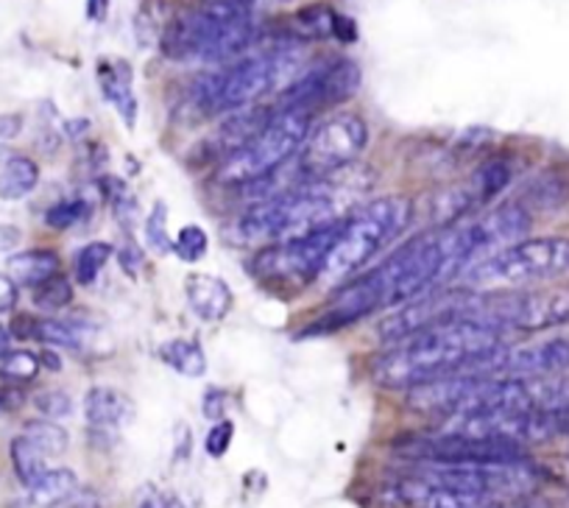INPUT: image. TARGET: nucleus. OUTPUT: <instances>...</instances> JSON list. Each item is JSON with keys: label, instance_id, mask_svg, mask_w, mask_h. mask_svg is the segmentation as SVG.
<instances>
[{"label": "nucleus", "instance_id": "nucleus-1", "mask_svg": "<svg viewBox=\"0 0 569 508\" xmlns=\"http://www.w3.org/2000/svg\"><path fill=\"white\" fill-rule=\"evenodd\" d=\"M445 255V229L410 238L408 243L393 251L391 258L382 260L375 271L343 286L336 302L305 332H310V336L336 332L349 325H358L360 319H369L371 313L382 308L413 302L416 297L439 286Z\"/></svg>", "mask_w": 569, "mask_h": 508}, {"label": "nucleus", "instance_id": "nucleus-2", "mask_svg": "<svg viewBox=\"0 0 569 508\" xmlns=\"http://www.w3.org/2000/svg\"><path fill=\"white\" fill-rule=\"evenodd\" d=\"M506 332L475 319L427 327L375 360L377 384L382 389L413 391L445 377L472 375V366L491 349L502 347Z\"/></svg>", "mask_w": 569, "mask_h": 508}, {"label": "nucleus", "instance_id": "nucleus-3", "mask_svg": "<svg viewBox=\"0 0 569 508\" xmlns=\"http://www.w3.org/2000/svg\"><path fill=\"white\" fill-rule=\"evenodd\" d=\"M254 0H210L204 7L182 12L162 31V53L177 62L204 59L227 62L246 57L254 46Z\"/></svg>", "mask_w": 569, "mask_h": 508}, {"label": "nucleus", "instance_id": "nucleus-4", "mask_svg": "<svg viewBox=\"0 0 569 508\" xmlns=\"http://www.w3.org/2000/svg\"><path fill=\"white\" fill-rule=\"evenodd\" d=\"M338 173L313 182L291 185L271 199H262L238 218L234 232L240 240H291L305 232L338 221L343 201L338 199Z\"/></svg>", "mask_w": 569, "mask_h": 508}, {"label": "nucleus", "instance_id": "nucleus-5", "mask_svg": "<svg viewBox=\"0 0 569 508\" xmlns=\"http://www.w3.org/2000/svg\"><path fill=\"white\" fill-rule=\"evenodd\" d=\"M299 70V51L288 46L271 48L262 53H246L234 59L229 68L204 76L196 84L193 101L204 114L238 112L254 107L262 96L277 90L279 84H291V76Z\"/></svg>", "mask_w": 569, "mask_h": 508}, {"label": "nucleus", "instance_id": "nucleus-6", "mask_svg": "<svg viewBox=\"0 0 569 508\" xmlns=\"http://www.w3.org/2000/svg\"><path fill=\"white\" fill-rule=\"evenodd\" d=\"M413 221V205L405 196H382L347 216L336 249L327 258V282H343L393 243Z\"/></svg>", "mask_w": 569, "mask_h": 508}, {"label": "nucleus", "instance_id": "nucleus-7", "mask_svg": "<svg viewBox=\"0 0 569 508\" xmlns=\"http://www.w3.org/2000/svg\"><path fill=\"white\" fill-rule=\"evenodd\" d=\"M569 275V238L541 235L506 246L463 275V286L480 291H519Z\"/></svg>", "mask_w": 569, "mask_h": 508}, {"label": "nucleus", "instance_id": "nucleus-8", "mask_svg": "<svg viewBox=\"0 0 569 508\" xmlns=\"http://www.w3.org/2000/svg\"><path fill=\"white\" fill-rule=\"evenodd\" d=\"M310 126H313V114L310 112L273 109L271 120L262 126L260 135L240 151H234L229 160L221 162L216 177L218 185H223V188H251V185L282 171L308 140Z\"/></svg>", "mask_w": 569, "mask_h": 508}, {"label": "nucleus", "instance_id": "nucleus-9", "mask_svg": "<svg viewBox=\"0 0 569 508\" xmlns=\"http://www.w3.org/2000/svg\"><path fill=\"white\" fill-rule=\"evenodd\" d=\"M533 227V212L519 201L502 205L486 212L472 223H456L445 229V269H441L439 286H447L456 277L467 275L480 260L491 258L506 246L517 243Z\"/></svg>", "mask_w": 569, "mask_h": 508}, {"label": "nucleus", "instance_id": "nucleus-10", "mask_svg": "<svg viewBox=\"0 0 569 508\" xmlns=\"http://www.w3.org/2000/svg\"><path fill=\"white\" fill-rule=\"evenodd\" d=\"M343 223H347V216L327 223V227L313 229V232L299 235V238L266 246L251 263L254 277L277 288L310 286L325 271L327 258H330V251L336 249L343 232Z\"/></svg>", "mask_w": 569, "mask_h": 508}, {"label": "nucleus", "instance_id": "nucleus-11", "mask_svg": "<svg viewBox=\"0 0 569 508\" xmlns=\"http://www.w3.org/2000/svg\"><path fill=\"white\" fill-rule=\"evenodd\" d=\"M469 319L497 330L541 332L569 325V288L552 291H486L472 293Z\"/></svg>", "mask_w": 569, "mask_h": 508}, {"label": "nucleus", "instance_id": "nucleus-12", "mask_svg": "<svg viewBox=\"0 0 569 508\" xmlns=\"http://www.w3.org/2000/svg\"><path fill=\"white\" fill-rule=\"evenodd\" d=\"M369 143V129L358 114H332L325 123L310 129L308 140L299 149L297 177L302 182L341 173L363 155Z\"/></svg>", "mask_w": 569, "mask_h": 508}, {"label": "nucleus", "instance_id": "nucleus-13", "mask_svg": "<svg viewBox=\"0 0 569 508\" xmlns=\"http://www.w3.org/2000/svg\"><path fill=\"white\" fill-rule=\"evenodd\" d=\"M393 450L402 458L419 464H525L530 461L522 445L500 439H475L463 434H439L430 436H405L393 441Z\"/></svg>", "mask_w": 569, "mask_h": 508}, {"label": "nucleus", "instance_id": "nucleus-14", "mask_svg": "<svg viewBox=\"0 0 569 508\" xmlns=\"http://www.w3.org/2000/svg\"><path fill=\"white\" fill-rule=\"evenodd\" d=\"M469 308H472V293L469 291L441 288V291L421 293L413 302H405L397 313L382 319L380 327H377V336H380L382 343L397 347L405 338L416 336V332L427 330V327L469 319Z\"/></svg>", "mask_w": 569, "mask_h": 508}, {"label": "nucleus", "instance_id": "nucleus-15", "mask_svg": "<svg viewBox=\"0 0 569 508\" xmlns=\"http://www.w3.org/2000/svg\"><path fill=\"white\" fill-rule=\"evenodd\" d=\"M360 87V68L352 59H336L310 68L308 73L297 76L279 96L277 109H302L313 114L316 109L341 103L352 98Z\"/></svg>", "mask_w": 569, "mask_h": 508}, {"label": "nucleus", "instance_id": "nucleus-16", "mask_svg": "<svg viewBox=\"0 0 569 508\" xmlns=\"http://www.w3.org/2000/svg\"><path fill=\"white\" fill-rule=\"evenodd\" d=\"M569 371V338L508 347L502 343L495 355L491 377H556Z\"/></svg>", "mask_w": 569, "mask_h": 508}, {"label": "nucleus", "instance_id": "nucleus-17", "mask_svg": "<svg viewBox=\"0 0 569 508\" xmlns=\"http://www.w3.org/2000/svg\"><path fill=\"white\" fill-rule=\"evenodd\" d=\"M84 419L90 439L98 447H109L118 441L120 430L134 419V402L112 386H96L84 397Z\"/></svg>", "mask_w": 569, "mask_h": 508}, {"label": "nucleus", "instance_id": "nucleus-18", "mask_svg": "<svg viewBox=\"0 0 569 508\" xmlns=\"http://www.w3.org/2000/svg\"><path fill=\"white\" fill-rule=\"evenodd\" d=\"M184 297H188L190 310L210 325L221 321L232 308V291L221 277L212 275H190L184 280Z\"/></svg>", "mask_w": 569, "mask_h": 508}, {"label": "nucleus", "instance_id": "nucleus-19", "mask_svg": "<svg viewBox=\"0 0 569 508\" xmlns=\"http://www.w3.org/2000/svg\"><path fill=\"white\" fill-rule=\"evenodd\" d=\"M98 84H101L103 98L114 107V112L120 114L126 126L137 123V98H134V87H131V68L120 59L114 62H107L101 59L98 62Z\"/></svg>", "mask_w": 569, "mask_h": 508}, {"label": "nucleus", "instance_id": "nucleus-20", "mask_svg": "<svg viewBox=\"0 0 569 508\" xmlns=\"http://www.w3.org/2000/svg\"><path fill=\"white\" fill-rule=\"evenodd\" d=\"M511 179H513V166L506 155L489 157L486 162H480L467 182V190L469 196H472L475 207L480 210V207L491 205V201H495L497 196L511 185Z\"/></svg>", "mask_w": 569, "mask_h": 508}, {"label": "nucleus", "instance_id": "nucleus-21", "mask_svg": "<svg viewBox=\"0 0 569 508\" xmlns=\"http://www.w3.org/2000/svg\"><path fill=\"white\" fill-rule=\"evenodd\" d=\"M59 255L53 249H29L18 251L7 260V271L18 286L37 288L46 280H51L53 275H59Z\"/></svg>", "mask_w": 569, "mask_h": 508}, {"label": "nucleus", "instance_id": "nucleus-22", "mask_svg": "<svg viewBox=\"0 0 569 508\" xmlns=\"http://www.w3.org/2000/svg\"><path fill=\"white\" fill-rule=\"evenodd\" d=\"M40 182V166L31 157L14 155L0 168V199L20 201L29 193H34Z\"/></svg>", "mask_w": 569, "mask_h": 508}, {"label": "nucleus", "instance_id": "nucleus-23", "mask_svg": "<svg viewBox=\"0 0 569 508\" xmlns=\"http://www.w3.org/2000/svg\"><path fill=\"white\" fill-rule=\"evenodd\" d=\"M34 338L51 347L81 349L92 338V327L79 319H40Z\"/></svg>", "mask_w": 569, "mask_h": 508}, {"label": "nucleus", "instance_id": "nucleus-24", "mask_svg": "<svg viewBox=\"0 0 569 508\" xmlns=\"http://www.w3.org/2000/svg\"><path fill=\"white\" fill-rule=\"evenodd\" d=\"M76 489H79V478H76L73 469H48L40 480L29 486V497L34 506L53 508L68 500Z\"/></svg>", "mask_w": 569, "mask_h": 508}, {"label": "nucleus", "instance_id": "nucleus-25", "mask_svg": "<svg viewBox=\"0 0 569 508\" xmlns=\"http://www.w3.org/2000/svg\"><path fill=\"white\" fill-rule=\"evenodd\" d=\"M160 358L166 360V366H171L173 371L184 377H201L207 371V355L190 338H173V341L162 343Z\"/></svg>", "mask_w": 569, "mask_h": 508}, {"label": "nucleus", "instance_id": "nucleus-26", "mask_svg": "<svg viewBox=\"0 0 569 508\" xmlns=\"http://www.w3.org/2000/svg\"><path fill=\"white\" fill-rule=\"evenodd\" d=\"M12 464H14V472H18V478L26 484V489H29L34 480H40L42 475L51 469L48 467L46 452H42L34 441L26 439L23 434L12 441Z\"/></svg>", "mask_w": 569, "mask_h": 508}, {"label": "nucleus", "instance_id": "nucleus-27", "mask_svg": "<svg viewBox=\"0 0 569 508\" xmlns=\"http://www.w3.org/2000/svg\"><path fill=\"white\" fill-rule=\"evenodd\" d=\"M40 355L29 352V349H9V352L0 358V377L12 386L31 384V380L40 375Z\"/></svg>", "mask_w": 569, "mask_h": 508}, {"label": "nucleus", "instance_id": "nucleus-28", "mask_svg": "<svg viewBox=\"0 0 569 508\" xmlns=\"http://www.w3.org/2000/svg\"><path fill=\"white\" fill-rule=\"evenodd\" d=\"M23 436L29 441H34V445L40 447V450L46 452L48 458L62 456V452L68 450V445H70L64 428H59V425L51 422V419H34V422L26 425Z\"/></svg>", "mask_w": 569, "mask_h": 508}, {"label": "nucleus", "instance_id": "nucleus-29", "mask_svg": "<svg viewBox=\"0 0 569 508\" xmlns=\"http://www.w3.org/2000/svg\"><path fill=\"white\" fill-rule=\"evenodd\" d=\"M112 246L103 243V240L87 243L84 249L76 255V280H79L81 286H92V282L98 280V275H101L103 266L109 263V258H112Z\"/></svg>", "mask_w": 569, "mask_h": 508}, {"label": "nucleus", "instance_id": "nucleus-30", "mask_svg": "<svg viewBox=\"0 0 569 508\" xmlns=\"http://www.w3.org/2000/svg\"><path fill=\"white\" fill-rule=\"evenodd\" d=\"M332 18H336V12L330 7L316 3V7L299 9L293 14V23L305 40H327V37H332Z\"/></svg>", "mask_w": 569, "mask_h": 508}, {"label": "nucleus", "instance_id": "nucleus-31", "mask_svg": "<svg viewBox=\"0 0 569 508\" xmlns=\"http://www.w3.org/2000/svg\"><path fill=\"white\" fill-rule=\"evenodd\" d=\"M73 302V286L64 275H53L34 288V305L42 310H62Z\"/></svg>", "mask_w": 569, "mask_h": 508}, {"label": "nucleus", "instance_id": "nucleus-32", "mask_svg": "<svg viewBox=\"0 0 569 508\" xmlns=\"http://www.w3.org/2000/svg\"><path fill=\"white\" fill-rule=\"evenodd\" d=\"M87 216H90V201L68 199V201H59V205H53L51 210L46 212V223L51 229L64 232V229H70V227H76V223L84 221Z\"/></svg>", "mask_w": 569, "mask_h": 508}, {"label": "nucleus", "instance_id": "nucleus-33", "mask_svg": "<svg viewBox=\"0 0 569 508\" xmlns=\"http://www.w3.org/2000/svg\"><path fill=\"white\" fill-rule=\"evenodd\" d=\"M207 246H210V238H207L204 229L190 223V227L179 229L177 240H173V255L188 260V263H196V260H201L207 255Z\"/></svg>", "mask_w": 569, "mask_h": 508}, {"label": "nucleus", "instance_id": "nucleus-34", "mask_svg": "<svg viewBox=\"0 0 569 508\" xmlns=\"http://www.w3.org/2000/svg\"><path fill=\"white\" fill-rule=\"evenodd\" d=\"M146 243L154 251L166 255V251H173V240L168 235V207L166 201H157L151 216L146 218Z\"/></svg>", "mask_w": 569, "mask_h": 508}, {"label": "nucleus", "instance_id": "nucleus-35", "mask_svg": "<svg viewBox=\"0 0 569 508\" xmlns=\"http://www.w3.org/2000/svg\"><path fill=\"white\" fill-rule=\"evenodd\" d=\"M563 193H567V188L556 177H541L528 190V201H519V205H525L528 210L530 207H556L563 201Z\"/></svg>", "mask_w": 569, "mask_h": 508}, {"label": "nucleus", "instance_id": "nucleus-36", "mask_svg": "<svg viewBox=\"0 0 569 508\" xmlns=\"http://www.w3.org/2000/svg\"><path fill=\"white\" fill-rule=\"evenodd\" d=\"M34 406H37V411H40L46 419H51V422L53 419H64L73 414V400H70L64 391H57V389L37 395Z\"/></svg>", "mask_w": 569, "mask_h": 508}, {"label": "nucleus", "instance_id": "nucleus-37", "mask_svg": "<svg viewBox=\"0 0 569 508\" xmlns=\"http://www.w3.org/2000/svg\"><path fill=\"white\" fill-rule=\"evenodd\" d=\"M232 436H234V425L229 422V419H221V422L212 425V430L207 434V441H204L207 456H212V458L227 456L229 445H232Z\"/></svg>", "mask_w": 569, "mask_h": 508}, {"label": "nucleus", "instance_id": "nucleus-38", "mask_svg": "<svg viewBox=\"0 0 569 508\" xmlns=\"http://www.w3.org/2000/svg\"><path fill=\"white\" fill-rule=\"evenodd\" d=\"M227 400L229 395L223 389H210L204 395V417L212 419V422H221L223 414H227Z\"/></svg>", "mask_w": 569, "mask_h": 508}, {"label": "nucleus", "instance_id": "nucleus-39", "mask_svg": "<svg viewBox=\"0 0 569 508\" xmlns=\"http://www.w3.org/2000/svg\"><path fill=\"white\" fill-rule=\"evenodd\" d=\"M137 508H182V502L171 495H162L157 489H146L137 500Z\"/></svg>", "mask_w": 569, "mask_h": 508}, {"label": "nucleus", "instance_id": "nucleus-40", "mask_svg": "<svg viewBox=\"0 0 569 508\" xmlns=\"http://www.w3.org/2000/svg\"><path fill=\"white\" fill-rule=\"evenodd\" d=\"M332 37L341 42H355L358 40V26H355L352 18L336 12V18H332Z\"/></svg>", "mask_w": 569, "mask_h": 508}, {"label": "nucleus", "instance_id": "nucleus-41", "mask_svg": "<svg viewBox=\"0 0 569 508\" xmlns=\"http://www.w3.org/2000/svg\"><path fill=\"white\" fill-rule=\"evenodd\" d=\"M18 305V282L12 280L9 275L0 271V313H7Z\"/></svg>", "mask_w": 569, "mask_h": 508}, {"label": "nucleus", "instance_id": "nucleus-42", "mask_svg": "<svg viewBox=\"0 0 569 508\" xmlns=\"http://www.w3.org/2000/svg\"><path fill=\"white\" fill-rule=\"evenodd\" d=\"M53 508H101V500H98L96 491L76 489L68 500H62L59 506H53Z\"/></svg>", "mask_w": 569, "mask_h": 508}, {"label": "nucleus", "instance_id": "nucleus-43", "mask_svg": "<svg viewBox=\"0 0 569 508\" xmlns=\"http://www.w3.org/2000/svg\"><path fill=\"white\" fill-rule=\"evenodd\" d=\"M23 129V118L20 114H0V140L18 138Z\"/></svg>", "mask_w": 569, "mask_h": 508}, {"label": "nucleus", "instance_id": "nucleus-44", "mask_svg": "<svg viewBox=\"0 0 569 508\" xmlns=\"http://www.w3.org/2000/svg\"><path fill=\"white\" fill-rule=\"evenodd\" d=\"M37 321L40 319H34V316H18V319H14V325H12V332L18 338H34L37 336Z\"/></svg>", "mask_w": 569, "mask_h": 508}, {"label": "nucleus", "instance_id": "nucleus-45", "mask_svg": "<svg viewBox=\"0 0 569 508\" xmlns=\"http://www.w3.org/2000/svg\"><path fill=\"white\" fill-rule=\"evenodd\" d=\"M120 266H123L126 275H134L137 266H140V251H137L134 246H123V249H120Z\"/></svg>", "mask_w": 569, "mask_h": 508}, {"label": "nucleus", "instance_id": "nucleus-46", "mask_svg": "<svg viewBox=\"0 0 569 508\" xmlns=\"http://www.w3.org/2000/svg\"><path fill=\"white\" fill-rule=\"evenodd\" d=\"M20 243V229L18 227H3L0 223V251H9Z\"/></svg>", "mask_w": 569, "mask_h": 508}, {"label": "nucleus", "instance_id": "nucleus-47", "mask_svg": "<svg viewBox=\"0 0 569 508\" xmlns=\"http://www.w3.org/2000/svg\"><path fill=\"white\" fill-rule=\"evenodd\" d=\"M40 363H46L48 369H51V371H59V369H62V360H59L57 355H53V352H48V349H46V352L40 355Z\"/></svg>", "mask_w": 569, "mask_h": 508}, {"label": "nucleus", "instance_id": "nucleus-48", "mask_svg": "<svg viewBox=\"0 0 569 508\" xmlns=\"http://www.w3.org/2000/svg\"><path fill=\"white\" fill-rule=\"evenodd\" d=\"M9 338H12V336H9V330L3 325H0V358H3V355L9 352Z\"/></svg>", "mask_w": 569, "mask_h": 508}, {"label": "nucleus", "instance_id": "nucleus-49", "mask_svg": "<svg viewBox=\"0 0 569 508\" xmlns=\"http://www.w3.org/2000/svg\"><path fill=\"white\" fill-rule=\"evenodd\" d=\"M68 129L73 138H79L81 132H87V129H90V123H87V120H76V123H68Z\"/></svg>", "mask_w": 569, "mask_h": 508}, {"label": "nucleus", "instance_id": "nucleus-50", "mask_svg": "<svg viewBox=\"0 0 569 508\" xmlns=\"http://www.w3.org/2000/svg\"><path fill=\"white\" fill-rule=\"evenodd\" d=\"M9 408V400H7V395H0V411H7Z\"/></svg>", "mask_w": 569, "mask_h": 508}, {"label": "nucleus", "instance_id": "nucleus-51", "mask_svg": "<svg viewBox=\"0 0 569 508\" xmlns=\"http://www.w3.org/2000/svg\"><path fill=\"white\" fill-rule=\"evenodd\" d=\"M563 508H569V497H567V500H563Z\"/></svg>", "mask_w": 569, "mask_h": 508}]
</instances>
